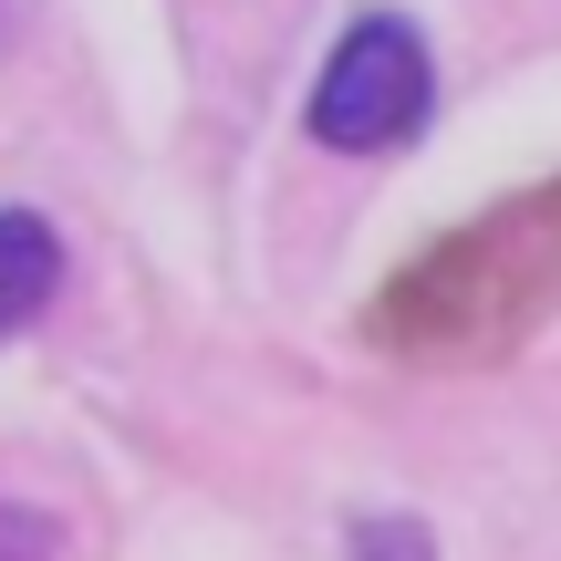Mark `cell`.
Listing matches in <instances>:
<instances>
[{
  "instance_id": "1",
  "label": "cell",
  "mask_w": 561,
  "mask_h": 561,
  "mask_svg": "<svg viewBox=\"0 0 561 561\" xmlns=\"http://www.w3.org/2000/svg\"><path fill=\"white\" fill-rule=\"evenodd\" d=\"M551 312H561V178L426 240L364 301V343L396 364H500Z\"/></svg>"
},
{
  "instance_id": "2",
  "label": "cell",
  "mask_w": 561,
  "mask_h": 561,
  "mask_svg": "<svg viewBox=\"0 0 561 561\" xmlns=\"http://www.w3.org/2000/svg\"><path fill=\"white\" fill-rule=\"evenodd\" d=\"M426 115H437V53L405 11H364L333 42V62L312 73V104H301L312 146H333V157H396V146L426 136Z\"/></svg>"
},
{
  "instance_id": "3",
  "label": "cell",
  "mask_w": 561,
  "mask_h": 561,
  "mask_svg": "<svg viewBox=\"0 0 561 561\" xmlns=\"http://www.w3.org/2000/svg\"><path fill=\"white\" fill-rule=\"evenodd\" d=\"M53 280H62V240L32 208H0V333H21L53 301Z\"/></svg>"
},
{
  "instance_id": "4",
  "label": "cell",
  "mask_w": 561,
  "mask_h": 561,
  "mask_svg": "<svg viewBox=\"0 0 561 561\" xmlns=\"http://www.w3.org/2000/svg\"><path fill=\"white\" fill-rule=\"evenodd\" d=\"M354 561H437L426 520H354Z\"/></svg>"
},
{
  "instance_id": "5",
  "label": "cell",
  "mask_w": 561,
  "mask_h": 561,
  "mask_svg": "<svg viewBox=\"0 0 561 561\" xmlns=\"http://www.w3.org/2000/svg\"><path fill=\"white\" fill-rule=\"evenodd\" d=\"M0 561H53V520L21 500H0Z\"/></svg>"
}]
</instances>
